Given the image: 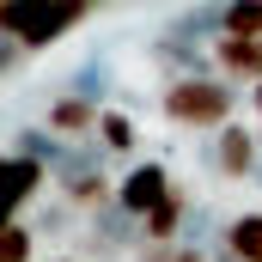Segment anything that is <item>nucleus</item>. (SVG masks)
Returning a JSON list of instances; mask_svg holds the SVG:
<instances>
[{"instance_id":"obj_5","label":"nucleus","mask_w":262,"mask_h":262,"mask_svg":"<svg viewBox=\"0 0 262 262\" xmlns=\"http://www.w3.org/2000/svg\"><path fill=\"white\" fill-rule=\"evenodd\" d=\"M98 122H104V104H92V98H79V92H61V98L49 104V122H43V128L61 134L67 146H73V140L98 134Z\"/></svg>"},{"instance_id":"obj_7","label":"nucleus","mask_w":262,"mask_h":262,"mask_svg":"<svg viewBox=\"0 0 262 262\" xmlns=\"http://www.w3.org/2000/svg\"><path fill=\"white\" fill-rule=\"evenodd\" d=\"M128 238H146V232H140V220H128L122 207L92 213V256H122V244H128Z\"/></svg>"},{"instance_id":"obj_9","label":"nucleus","mask_w":262,"mask_h":262,"mask_svg":"<svg viewBox=\"0 0 262 262\" xmlns=\"http://www.w3.org/2000/svg\"><path fill=\"white\" fill-rule=\"evenodd\" d=\"M220 244H226V262H262V213H238L220 226Z\"/></svg>"},{"instance_id":"obj_18","label":"nucleus","mask_w":262,"mask_h":262,"mask_svg":"<svg viewBox=\"0 0 262 262\" xmlns=\"http://www.w3.org/2000/svg\"><path fill=\"white\" fill-rule=\"evenodd\" d=\"M49 262H73V256H49Z\"/></svg>"},{"instance_id":"obj_17","label":"nucleus","mask_w":262,"mask_h":262,"mask_svg":"<svg viewBox=\"0 0 262 262\" xmlns=\"http://www.w3.org/2000/svg\"><path fill=\"white\" fill-rule=\"evenodd\" d=\"M250 104H256V122H262V85H250Z\"/></svg>"},{"instance_id":"obj_8","label":"nucleus","mask_w":262,"mask_h":262,"mask_svg":"<svg viewBox=\"0 0 262 262\" xmlns=\"http://www.w3.org/2000/svg\"><path fill=\"white\" fill-rule=\"evenodd\" d=\"M213 61L226 67L232 79H244V85H262V43H244V37H220V43H213Z\"/></svg>"},{"instance_id":"obj_16","label":"nucleus","mask_w":262,"mask_h":262,"mask_svg":"<svg viewBox=\"0 0 262 262\" xmlns=\"http://www.w3.org/2000/svg\"><path fill=\"white\" fill-rule=\"evenodd\" d=\"M171 262H213V256H207L201 244H183V250H177V256H171Z\"/></svg>"},{"instance_id":"obj_2","label":"nucleus","mask_w":262,"mask_h":262,"mask_svg":"<svg viewBox=\"0 0 262 262\" xmlns=\"http://www.w3.org/2000/svg\"><path fill=\"white\" fill-rule=\"evenodd\" d=\"M92 12H98L92 0H6L0 6V37H12L25 49H55Z\"/></svg>"},{"instance_id":"obj_3","label":"nucleus","mask_w":262,"mask_h":262,"mask_svg":"<svg viewBox=\"0 0 262 262\" xmlns=\"http://www.w3.org/2000/svg\"><path fill=\"white\" fill-rule=\"evenodd\" d=\"M171 189H177V183H171V171H165L159 159H146V165H134L128 177H116V207H122L128 220L146 226V220L171 201Z\"/></svg>"},{"instance_id":"obj_4","label":"nucleus","mask_w":262,"mask_h":262,"mask_svg":"<svg viewBox=\"0 0 262 262\" xmlns=\"http://www.w3.org/2000/svg\"><path fill=\"white\" fill-rule=\"evenodd\" d=\"M213 165H220V177H226V183H250V177H256V165H262L256 134L244 128V122L220 128V134H213Z\"/></svg>"},{"instance_id":"obj_13","label":"nucleus","mask_w":262,"mask_h":262,"mask_svg":"<svg viewBox=\"0 0 262 262\" xmlns=\"http://www.w3.org/2000/svg\"><path fill=\"white\" fill-rule=\"evenodd\" d=\"M0 262H37V232H31V220H6V232H0Z\"/></svg>"},{"instance_id":"obj_6","label":"nucleus","mask_w":262,"mask_h":262,"mask_svg":"<svg viewBox=\"0 0 262 262\" xmlns=\"http://www.w3.org/2000/svg\"><path fill=\"white\" fill-rule=\"evenodd\" d=\"M55 171L49 165H37V159H18V152H6V183H12V220H25L31 213V201L43 195V183H49Z\"/></svg>"},{"instance_id":"obj_15","label":"nucleus","mask_w":262,"mask_h":262,"mask_svg":"<svg viewBox=\"0 0 262 262\" xmlns=\"http://www.w3.org/2000/svg\"><path fill=\"white\" fill-rule=\"evenodd\" d=\"M18 49H25V43H12V37H0V73H12V67H18Z\"/></svg>"},{"instance_id":"obj_1","label":"nucleus","mask_w":262,"mask_h":262,"mask_svg":"<svg viewBox=\"0 0 262 262\" xmlns=\"http://www.w3.org/2000/svg\"><path fill=\"white\" fill-rule=\"evenodd\" d=\"M232 104H238V92L226 85V79H213V73H171L165 79V92H159V110H165V122L171 128H232Z\"/></svg>"},{"instance_id":"obj_14","label":"nucleus","mask_w":262,"mask_h":262,"mask_svg":"<svg viewBox=\"0 0 262 262\" xmlns=\"http://www.w3.org/2000/svg\"><path fill=\"white\" fill-rule=\"evenodd\" d=\"M67 92H79V98H104V61H79L73 67V79H67Z\"/></svg>"},{"instance_id":"obj_12","label":"nucleus","mask_w":262,"mask_h":262,"mask_svg":"<svg viewBox=\"0 0 262 262\" xmlns=\"http://www.w3.org/2000/svg\"><path fill=\"white\" fill-rule=\"evenodd\" d=\"M220 37L262 43V0H232V6H226V31H220Z\"/></svg>"},{"instance_id":"obj_10","label":"nucleus","mask_w":262,"mask_h":262,"mask_svg":"<svg viewBox=\"0 0 262 262\" xmlns=\"http://www.w3.org/2000/svg\"><path fill=\"white\" fill-rule=\"evenodd\" d=\"M6 152H18V159H37V165H49V171H55V165L67 159V140H61V134H49V128H18Z\"/></svg>"},{"instance_id":"obj_11","label":"nucleus","mask_w":262,"mask_h":262,"mask_svg":"<svg viewBox=\"0 0 262 262\" xmlns=\"http://www.w3.org/2000/svg\"><path fill=\"white\" fill-rule=\"evenodd\" d=\"M134 140H140V128H134L128 110H104V122H98V146H104V152H134Z\"/></svg>"},{"instance_id":"obj_19","label":"nucleus","mask_w":262,"mask_h":262,"mask_svg":"<svg viewBox=\"0 0 262 262\" xmlns=\"http://www.w3.org/2000/svg\"><path fill=\"white\" fill-rule=\"evenodd\" d=\"M256 183H262V165H256Z\"/></svg>"}]
</instances>
